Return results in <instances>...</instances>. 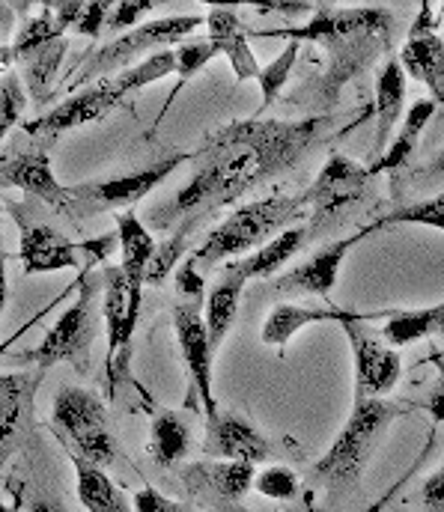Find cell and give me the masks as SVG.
I'll return each mask as SVG.
<instances>
[{
	"mask_svg": "<svg viewBox=\"0 0 444 512\" xmlns=\"http://www.w3.org/2000/svg\"><path fill=\"white\" fill-rule=\"evenodd\" d=\"M325 128L328 117H307L296 123L254 117L206 134L203 146L194 152L197 161L191 179L173 194L170 203L149 212V227L161 233L176 221L200 218L236 203L278 173L293 170Z\"/></svg>",
	"mask_w": 444,
	"mask_h": 512,
	"instance_id": "6da1fadb",
	"label": "cell"
},
{
	"mask_svg": "<svg viewBox=\"0 0 444 512\" xmlns=\"http://www.w3.org/2000/svg\"><path fill=\"white\" fill-rule=\"evenodd\" d=\"M412 411V405H400L391 399H352L349 420L343 423L325 456L310 468V483L328 492L355 486L391 423Z\"/></svg>",
	"mask_w": 444,
	"mask_h": 512,
	"instance_id": "7a4b0ae2",
	"label": "cell"
},
{
	"mask_svg": "<svg viewBox=\"0 0 444 512\" xmlns=\"http://www.w3.org/2000/svg\"><path fill=\"white\" fill-rule=\"evenodd\" d=\"M307 218H310L307 194H296V197L272 194V197H263V200L233 209L191 256L197 259L200 268L242 259V256L260 251L278 233L296 227L298 221H307Z\"/></svg>",
	"mask_w": 444,
	"mask_h": 512,
	"instance_id": "3957f363",
	"label": "cell"
},
{
	"mask_svg": "<svg viewBox=\"0 0 444 512\" xmlns=\"http://www.w3.org/2000/svg\"><path fill=\"white\" fill-rule=\"evenodd\" d=\"M200 24H206L203 15H170V18H155V21L138 24L126 33H120L114 42L96 48L84 63H78L81 69L75 72L69 90L90 87L96 81L114 78L117 72L141 63L149 54L185 42L194 30H200Z\"/></svg>",
	"mask_w": 444,
	"mask_h": 512,
	"instance_id": "277c9868",
	"label": "cell"
},
{
	"mask_svg": "<svg viewBox=\"0 0 444 512\" xmlns=\"http://www.w3.org/2000/svg\"><path fill=\"white\" fill-rule=\"evenodd\" d=\"M105 289V277H87L78 286V298L57 316L42 343L24 355H12V364H30L36 370H48L54 364H72L78 373L90 370V349L96 337V298Z\"/></svg>",
	"mask_w": 444,
	"mask_h": 512,
	"instance_id": "5b68a950",
	"label": "cell"
},
{
	"mask_svg": "<svg viewBox=\"0 0 444 512\" xmlns=\"http://www.w3.org/2000/svg\"><path fill=\"white\" fill-rule=\"evenodd\" d=\"M191 158H194V152H173V155L152 161L149 167H141L135 173L96 179V182H84V185H69L60 212H66L75 221H87L93 215L129 212L135 203H141L147 194H152L182 161H191Z\"/></svg>",
	"mask_w": 444,
	"mask_h": 512,
	"instance_id": "8992f818",
	"label": "cell"
},
{
	"mask_svg": "<svg viewBox=\"0 0 444 512\" xmlns=\"http://www.w3.org/2000/svg\"><path fill=\"white\" fill-rule=\"evenodd\" d=\"M54 432L69 444V453L84 456L93 465L108 468L117 459V444L108 426V408L105 402L84 387H60L54 396V411H51Z\"/></svg>",
	"mask_w": 444,
	"mask_h": 512,
	"instance_id": "52a82bcc",
	"label": "cell"
},
{
	"mask_svg": "<svg viewBox=\"0 0 444 512\" xmlns=\"http://www.w3.org/2000/svg\"><path fill=\"white\" fill-rule=\"evenodd\" d=\"M105 331H108V355H105V370H108V396H117L120 379L129 376V358H132V340L135 328L141 319V304H144V289H132L126 271L105 268Z\"/></svg>",
	"mask_w": 444,
	"mask_h": 512,
	"instance_id": "ba28073f",
	"label": "cell"
},
{
	"mask_svg": "<svg viewBox=\"0 0 444 512\" xmlns=\"http://www.w3.org/2000/svg\"><path fill=\"white\" fill-rule=\"evenodd\" d=\"M373 179L370 167L334 152L328 155L325 167L313 179V185L304 191L307 194V209H310V233H322L331 227L346 209L358 206L367 197V182Z\"/></svg>",
	"mask_w": 444,
	"mask_h": 512,
	"instance_id": "9c48e42d",
	"label": "cell"
},
{
	"mask_svg": "<svg viewBox=\"0 0 444 512\" xmlns=\"http://www.w3.org/2000/svg\"><path fill=\"white\" fill-rule=\"evenodd\" d=\"M123 102H126V96H123V90L117 87V81H114V78H105V81H96V84H90V87L72 93L66 102H60V105L51 108L48 114L36 117L33 123H24V134L33 140V146L51 149L66 131L105 120V117H108L111 111H117Z\"/></svg>",
	"mask_w": 444,
	"mask_h": 512,
	"instance_id": "30bf717a",
	"label": "cell"
},
{
	"mask_svg": "<svg viewBox=\"0 0 444 512\" xmlns=\"http://www.w3.org/2000/svg\"><path fill=\"white\" fill-rule=\"evenodd\" d=\"M394 21L391 9L382 6H355V9H319L310 21L298 27H275V30H248L260 39H287V42H322L337 45L358 36H373L388 30Z\"/></svg>",
	"mask_w": 444,
	"mask_h": 512,
	"instance_id": "8fae6325",
	"label": "cell"
},
{
	"mask_svg": "<svg viewBox=\"0 0 444 512\" xmlns=\"http://www.w3.org/2000/svg\"><path fill=\"white\" fill-rule=\"evenodd\" d=\"M340 328L352 346L355 399H382L385 393H391L403 376L400 352H394L397 346H391L382 334H373L367 322H349Z\"/></svg>",
	"mask_w": 444,
	"mask_h": 512,
	"instance_id": "7c38bea8",
	"label": "cell"
},
{
	"mask_svg": "<svg viewBox=\"0 0 444 512\" xmlns=\"http://www.w3.org/2000/svg\"><path fill=\"white\" fill-rule=\"evenodd\" d=\"M203 301H188L179 298L173 304V334H176V346L182 355V364L191 376L194 393L200 396L203 414H215L218 402L212 396V340H209V328H206V316L200 313Z\"/></svg>",
	"mask_w": 444,
	"mask_h": 512,
	"instance_id": "4fadbf2b",
	"label": "cell"
},
{
	"mask_svg": "<svg viewBox=\"0 0 444 512\" xmlns=\"http://www.w3.org/2000/svg\"><path fill=\"white\" fill-rule=\"evenodd\" d=\"M400 63L412 81L430 90V99L444 105V42L436 30L433 0H421V12L400 51Z\"/></svg>",
	"mask_w": 444,
	"mask_h": 512,
	"instance_id": "5bb4252c",
	"label": "cell"
},
{
	"mask_svg": "<svg viewBox=\"0 0 444 512\" xmlns=\"http://www.w3.org/2000/svg\"><path fill=\"white\" fill-rule=\"evenodd\" d=\"M203 453L212 459H239L260 465L275 456V447L251 420L233 411H215L206 417Z\"/></svg>",
	"mask_w": 444,
	"mask_h": 512,
	"instance_id": "9a60e30c",
	"label": "cell"
},
{
	"mask_svg": "<svg viewBox=\"0 0 444 512\" xmlns=\"http://www.w3.org/2000/svg\"><path fill=\"white\" fill-rule=\"evenodd\" d=\"M367 236H373V233H370L367 227H361L358 233H352V236H346V239H337V242L319 248L316 254L310 256V259H304L301 265L284 271L278 289H281V292H307V295H319V298L328 304V298H331V292H334V286H337L343 259L349 256V251H352L355 245H361Z\"/></svg>",
	"mask_w": 444,
	"mask_h": 512,
	"instance_id": "2e32d148",
	"label": "cell"
},
{
	"mask_svg": "<svg viewBox=\"0 0 444 512\" xmlns=\"http://www.w3.org/2000/svg\"><path fill=\"white\" fill-rule=\"evenodd\" d=\"M394 310H376V313H352V310H340V307H307V304H281L275 307L266 322H263V343L275 346L278 355H284L287 343L296 337L301 328L307 325H322V322H337V325H349V322H379L388 319Z\"/></svg>",
	"mask_w": 444,
	"mask_h": 512,
	"instance_id": "e0dca14e",
	"label": "cell"
},
{
	"mask_svg": "<svg viewBox=\"0 0 444 512\" xmlns=\"http://www.w3.org/2000/svg\"><path fill=\"white\" fill-rule=\"evenodd\" d=\"M0 182H3L6 188L24 191L27 197L42 200L45 206H51V209H57V212H60L63 200H66V185H60V179L54 176L48 149H39V146H33V149H27V152L3 155Z\"/></svg>",
	"mask_w": 444,
	"mask_h": 512,
	"instance_id": "ac0fdd59",
	"label": "cell"
},
{
	"mask_svg": "<svg viewBox=\"0 0 444 512\" xmlns=\"http://www.w3.org/2000/svg\"><path fill=\"white\" fill-rule=\"evenodd\" d=\"M18 259L24 265V274H51V271L84 265L81 245L69 242L57 227L24 224V221H21V239H18Z\"/></svg>",
	"mask_w": 444,
	"mask_h": 512,
	"instance_id": "d6986e66",
	"label": "cell"
},
{
	"mask_svg": "<svg viewBox=\"0 0 444 512\" xmlns=\"http://www.w3.org/2000/svg\"><path fill=\"white\" fill-rule=\"evenodd\" d=\"M206 30H209V39L212 45L218 48L221 57H227V63L233 66V75L236 81H257L263 66L257 63L251 45H248V27L242 24L239 12L236 9H224V6H215L209 15H206Z\"/></svg>",
	"mask_w": 444,
	"mask_h": 512,
	"instance_id": "ffe728a7",
	"label": "cell"
},
{
	"mask_svg": "<svg viewBox=\"0 0 444 512\" xmlns=\"http://www.w3.org/2000/svg\"><path fill=\"white\" fill-rule=\"evenodd\" d=\"M45 370L36 373H3L0 376V405H3V462L18 447L24 420L33 411V396L42 384Z\"/></svg>",
	"mask_w": 444,
	"mask_h": 512,
	"instance_id": "44dd1931",
	"label": "cell"
},
{
	"mask_svg": "<svg viewBox=\"0 0 444 512\" xmlns=\"http://www.w3.org/2000/svg\"><path fill=\"white\" fill-rule=\"evenodd\" d=\"M406 69L400 60H388L376 75V140H373V161L385 155L391 146V131L403 117V99H406Z\"/></svg>",
	"mask_w": 444,
	"mask_h": 512,
	"instance_id": "7402d4cb",
	"label": "cell"
},
{
	"mask_svg": "<svg viewBox=\"0 0 444 512\" xmlns=\"http://www.w3.org/2000/svg\"><path fill=\"white\" fill-rule=\"evenodd\" d=\"M245 283L248 277H242L233 265L224 262V271H221V280L212 286L209 298H206V307H203V316H206V328H209V340H212V349L218 352L236 322V313H239V301H242V292H245Z\"/></svg>",
	"mask_w": 444,
	"mask_h": 512,
	"instance_id": "603a6c76",
	"label": "cell"
},
{
	"mask_svg": "<svg viewBox=\"0 0 444 512\" xmlns=\"http://www.w3.org/2000/svg\"><path fill=\"white\" fill-rule=\"evenodd\" d=\"M72 456V468H75V483H78V498L87 512H138L135 501L129 504V498L123 495V489L102 471V465L87 462L84 456Z\"/></svg>",
	"mask_w": 444,
	"mask_h": 512,
	"instance_id": "cb8c5ba5",
	"label": "cell"
},
{
	"mask_svg": "<svg viewBox=\"0 0 444 512\" xmlns=\"http://www.w3.org/2000/svg\"><path fill=\"white\" fill-rule=\"evenodd\" d=\"M436 108H439L436 99H421V102H415V105L406 111V120H403V126L397 131V137L391 140V146L385 149V155H379V158L370 164V173H373V176L403 170V167L412 161V155H415V149H418V140H421L424 128L430 126V120L436 117Z\"/></svg>",
	"mask_w": 444,
	"mask_h": 512,
	"instance_id": "d4e9b609",
	"label": "cell"
},
{
	"mask_svg": "<svg viewBox=\"0 0 444 512\" xmlns=\"http://www.w3.org/2000/svg\"><path fill=\"white\" fill-rule=\"evenodd\" d=\"M117 233H120V268L126 271L132 289H144L147 283V271L152 256H155V242H152V233L149 227L129 209V212H117Z\"/></svg>",
	"mask_w": 444,
	"mask_h": 512,
	"instance_id": "484cf974",
	"label": "cell"
},
{
	"mask_svg": "<svg viewBox=\"0 0 444 512\" xmlns=\"http://www.w3.org/2000/svg\"><path fill=\"white\" fill-rule=\"evenodd\" d=\"M310 230L307 227H290L284 233H278L272 242H266L260 251L242 256V259H230L227 265H233L242 277L248 280H266V277H275L293 256L304 248Z\"/></svg>",
	"mask_w": 444,
	"mask_h": 512,
	"instance_id": "4316f807",
	"label": "cell"
},
{
	"mask_svg": "<svg viewBox=\"0 0 444 512\" xmlns=\"http://www.w3.org/2000/svg\"><path fill=\"white\" fill-rule=\"evenodd\" d=\"M191 450V426L176 411H158L149 423L147 453L158 468H173Z\"/></svg>",
	"mask_w": 444,
	"mask_h": 512,
	"instance_id": "83f0119b",
	"label": "cell"
},
{
	"mask_svg": "<svg viewBox=\"0 0 444 512\" xmlns=\"http://www.w3.org/2000/svg\"><path fill=\"white\" fill-rule=\"evenodd\" d=\"M188 474L200 477V486H206L215 495L242 501L257 483V468L254 462H239V459H218L212 465H191Z\"/></svg>",
	"mask_w": 444,
	"mask_h": 512,
	"instance_id": "f1b7e54d",
	"label": "cell"
},
{
	"mask_svg": "<svg viewBox=\"0 0 444 512\" xmlns=\"http://www.w3.org/2000/svg\"><path fill=\"white\" fill-rule=\"evenodd\" d=\"M391 346H409L418 340H427L433 334H444V301L424 307V310H394L382 331H379Z\"/></svg>",
	"mask_w": 444,
	"mask_h": 512,
	"instance_id": "f546056e",
	"label": "cell"
},
{
	"mask_svg": "<svg viewBox=\"0 0 444 512\" xmlns=\"http://www.w3.org/2000/svg\"><path fill=\"white\" fill-rule=\"evenodd\" d=\"M215 57H221L218 54V48L212 45V39L206 36V39H185V42H179L176 45V84L170 87V93H167V99H164V105H161V114H158V120L152 123V131L158 128V123L167 117V111H170V105L176 102V96L215 60Z\"/></svg>",
	"mask_w": 444,
	"mask_h": 512,
	"instance_id": "4dcf8cb0",
	"label": "cell"
},
{
	"mask_svg": "<svg viewBox=\"0 0 444 512\" xmlns=\"http://www.w3.org/2000/svg\"><path fill=\"white\" fill-rule=\"evenodd\" d=\"M63 33H66V27L60 24V18H57L51 9H45L39 18H30V21L21 27V33L15 36L12 45L3 48V69H9V63H21V60L30 57L33 51L45 48L48 42L63 39Z\"/></svg>",
	"mask_w": 444,
	"mask_h": 512,
	"instance_id": "1f68e13d",
	"label": "cell"
},
{
	"mask_svg": "<svg viewBox=\"0 0 444 512\" xmlns=\"http://www.w3.org/2000/svg\"><path fill=\"white\" fill-rule=\"evenodd\" d=\"M173 72H176V48H164V51H155V54L144 57L141 63L117 72L114 81L123 90V96L129 99L132 93H141L144 87L155 84V81H164Z\"/></svg>",
	"mask_w": 444,
	"mask_h": 512,
	"instance_id": "d6a6232c",
	"label": "cell"
},
{
	"mask_svg": "<svg viewBox=\"0 0 444 512\" xmlns=\"http://www.w3.org/2000/svg\"><path fill=\"white\" fill-rule=\"evenodd\" d=\"M400 224H418V227H433V230H442L444 233V191L430 197V200H418V203H409V206H400V209H391L388 215H382L379 221L367 224L370 233H379L385 227H400Z\"/></svg>",
	"mask_w": 444,
	"mask_h": 512,
	"instance_id": "836d02e7",
	"label": "cell"
},
{
	"mask_svg": "<svg viewBox=\"0 0 444 512\" xmlns=\"http://www.w3.org/2000/svg\"><path fill=\"white\" fill-rule=\"evenodd\" d=\"M298 51H301V42H287V48H284L269 66H263V72H260V78H257L260 93H263V102H260V108H257V117H263V114L272 108V102L281 96V90L287 87V81H290V75H293V69H296Z\"/></svg>",
	"mask_w": 444,
	"mask_h": 512,
	"instance_id": "e575fe53",
	"label": "cell"
},
{
	"mask_svg": "<svg viewBox=\"0 0 444 512\" xmlns=\"http://www.w3.org/2000/svg\"><path fill=\"white\" fill-rule=\"evenodd\" d=\"M66 54V39H57V42H48L45 48L33 51L30 57H24V78H27V87L42 99L45 90L51 87L54 75H57V66Z\"/></svg>",
	"mask_w": 444,
	"mask_h": 512,
	"instance_id": "d590c367",
	"label": "cell"
},
{
	"mask_svg": "<svg viewBox=\"0 0 444 512\" xmlns=\"http://www.w3.org/2000/svg\"><path fill=\"white\" fill-rule=\"evenodd\" d=\"M24 108H27V93H24L21 75L3 69V78H0V134H9V128L21 120Z\"/></svg>",
	"mask_w": 444,
	"mask_h": 512,
	"instance_id": "8d00e7d4",
	"label": "cell"
},
{
	"mask_svg": "<svg viewBox=\"0 0 444 512\" xmlns=\"http://www.w3.org/2000/svg\"><path fill=\"white\" fill-rule=\"evenodd\" d=\"M185 251H188V233H179V236H173V239L161 242V245L155 248L152 262H149V271H147L149 286H161V283L176 271V265H179V262H185Z\"/></svg>",
	"mask_w": 444,
	"mask_h": 512,
	"instance_id": "74e56055",
	"label": "cell"
},
{
	"mask_svg": "<svg viewBox=\"0 0 444 512\" xmlns=\"http://www.w3.org/2000/svg\"><path fill=\"white\" fill-rule=\"evenodd\" d=\"M254 489H257V495L272 498V501H293L298 495L296 471L287 465H269L266 471L257 474Z\"/></svg>",
	"mask_w": 444,
	"mask_h": 512,
	"instance_id": "f35d334b",
	"label": "cell"
},
{
	"mask_svg": "<svg viewBox=\"0 0 444 512\" xmlns=\"http://www.w3.org/2000/svg\"><path fill=\"white\" fill-rule=\"evenodd\" d=\"M433 447H436V429H433V432L427 435V441H424V450L418 453V459H415V462H412V465H409V468H406V471H403V474H400V477H397V480L391 483V489H385V492H382V495H379V498H376V501H373V504H370V507H367L364 512H385V510H388V504H391V501H394V498H397V495H400V492H403V489L409 486V480H412V477H415V474H418V471H421V468L427 465V459H430Z\"/></svg>",
	"mask_w": 444,
	"mask_h": 512,
	"instance_id": "ab89813d",
	"label": "cell"
},
{
	"mask_svg": "<svg viewBox=\"0 0 444 512\" xmlns=\"http://www.w3.org/2000/svg\"><path fill=\"white\" fill-rule=\"evenodd\" d=\"M120 0H87L78 21H75V33L81 36H90V39H99L105 30H108V21H111V12Z\"/></svg>",
	"mask_w": 444,
	"mask_h": 512,
	"instance_id": "60d3db41",
	"label": "cell"
},
{
	"mask_svg": "<svg viewBox=\"0 0 444 512\" xmlns=\"http://www.w3.org/2000/svg\"><path fill=\"white\" fill-rule=\"evenodd\" d=\"M152 3L155 0H120L111 12V21H108V30L111 33H126L132 30L147 12H152Z\"/></svg>",
	"mask_w": 444,
	"mask_h": 512,
	"instance_id": "b9f144b4",
	"label": "cell"
},
{
	"mask_svg": "<svg viewBox=\"0 0 444 512\" xmlns=\"http://www.w3.org/2000/svg\"><path fill=\"white\" fill-rule=\"evenodd\" d=\"M206 6H224V9H239V6H254V9H266V12H284V15H296L307 12L310 6L304 0H197Z\"/></svg>",
	"mask_w": 444,
	"mask_h": 512,
	"instance_id": "7bdbcfd3",
	"label": "cell"
},
{
	"mask_svg": "<svg viewBox=\"0 0 444 512\" xmlns=\"http://www.w3.org/2000/svg\"><path fill=\"white\" fill-rule=\"evenodd\" d=\"M176 295L188 301H203V274L194 256H185V262L176 268Z\"/></svg>",
	"mask_w": 444,
	"mask_h": 512,
	"instance_id": "ee69618b",
	"label": "cell"
},
{
	"mask_svg": "<svg viewBox=\"0 0 444 512\" xmlns=\"http://www.w3.org/2000/svg\"><path fill=\"white\" fill-rule=\"evenodd\" d=\"M424 364H433L436 370H439V384H436V390L421 402V408L433 417V423L439 426L444 423V358L439 352H430L427 358H424Z\"/></svg>",
	"mask_w": 444,
	"mask_h": 512,
	"instance_id": "f6af8a7d",
	"label": "cell"
},
{
	"mask_svg": "<svg viewBox=\"0 0 444 512\" xmlns=\"http://www.w3.org/2000/svg\"><path fill=\"white\" fill-rule=\"evenodd\" d=\"M132 501H135V510L138 512H191L188 507L170 501L167 495H161V492L152 489V486H144L141 492H135Z\"/></svg>",
	"mask_w": 444,
	"mask_h": 512,
	"instance_id": "bcb514c9",
	"label": "cell"
},
{
	"mask_svg": "<svg viewBox=\"0 0 444 512\" xmlns=\"http://www.w3.org/2000/svg\"><path fill=\"white\" fill-rule=\"evenodd\" d=\"M117 245H120V233H117V236H99V239H87V242H81L84 265L105 262L108 256L114 254V248H117Z\"/></svg>",
	"mask_w": 444,
	"mask_h": 512,
	"instance_id": "7dc6e473",
	"label": "cell"
},
{
	"mask_svg": "<svg viewBox=\"0 0 444 512\" xmlns=\"http://www.w3.org/2000/svg\"><path fill=\"white\" fill-rule=\"evenodd\" d=\"M421 504L424 512H444V465L421 486Z\"/></svg>",
	"mask_w": 444,
	"mask_h": 512,
	"instance_id": "c3c4849f",
	"label": "cell"
},
{
	"mask_svg": "<svg viewBox=\"0 0 444 512\" xmlns=\"http://www.w3.org/2000/svg\"><path fill=\"white\" fill-rule=\"evenodd\" d=\"M409 179L412 182H424L421 188H427V185H439L444 182V149L436 155V158H430L424 167H418V170H412L409 173Z\"/></svg>",
	"mask_w": 444,
	"mask_h": 512,
	"instance_id": "681fc988",
	"label": "cell"
},
{
	"mask_svg": "<svg viewBox=\"0 0 444 512\" xmlns=\"http://www.w3.org/2000/svg\"><path fill=\"white\" fill-rule=\"evenodd\" d=\"M209 507L215 512H251L248 507H242L239 501H233V498H224V495H209Z\"/></svg>",
	"mask_w": 444,
	"mask_h": 512,
	"instance_id": "f907efd6",
	"label": "cell"
},
{
	"mask_svg": "<svg viewBox=\"0 0 444 512\" xmlns=\"http://www.w3.org/2000/svg\"><path fill=\"white\" fill-rule=\"evenodd\" d=\"M30 510L33 512H66L60 504H54V501H45V498H36V501H30Z\"/></svg>",
	"mask_w": 444,
	"mask_h": 512,
	"instance_id": "816d5d0a",
	"label": "cell"
},
{
	"mask_svg": "<svg viewBox=\"0 0 444 512\" xmlns=\"http://www.w3.org/2000/svg\"><path fill=\"white\" fill-rule=\"evenodd\" d=\"M3 3H15V6H18L21 12H24V9L30 6V0H3Z\"/></svg>",
	"mask_w": 444,
	"mask_h": 512,
	"instance_id": "f5cc1de1",
	"label": "cell"
},
{
	"mask_svg": "<svg viewBox=\"0 0 444 512\" xmlns=\"http://www.w3.org/2000/svg\"><path fill=\"white\" fill-rule=\"evenodd\" d=\"M63 3H84V0H54V6H63Z\"/></svg>",
	"mask_w": 444,
	"mask_h": 512,
	"instance_id": "db71d44e",
	"label": "cell"
},
{
	"mask_svg": "<svg viewBox=\"0 0 444 512\" xmlns=\"http://www.w3.org/2000/svg\"><path fill=\"white\" fill-rule=\"evenodd\" d=\"M433 352H439V355H442V358H444V349H433Z\"/></svg>",
	"mask_w": 444,
	"mask_h": 512,
	"instance_id": "11a10c76",
	"label": "cell"
},
{
	"mask_svg": "<svg viewBox=\"0 0 444 512\" xmlns=\"http://www.w3.org/2000/svg\"><path fill=\"white\" fill-rule=\"evenodd\" d=\"M442 18H444V0H442Z\"/></svg>",
	"mask_w": 444,
	"mask_h": 512,
	"instance_id": "9f6ffc18",
	"label": "cell"
}]
</instances>
